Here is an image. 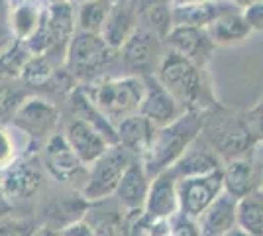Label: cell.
<instances>
[{
    "label": "cell",
    "mask_w": 263,
    "mask_h": 236,
    "mask_svg": "<svg viewBox=\"0 0 263 236\" xmlns=\"http://www.w3.org/2000/svg\"><path fill=\"white\" fill-rule=\"evenodd\" d=\"M202 128V118L191 113L186 116H179L177 120L159 128L152 138V144L145 150V171L159 175L173 161H177L186 146L195 140V136Z\"/></svg>",
    "instance_id": "1"
},
{
    "label": "cell",
    "mask_w": 263,
    "mask_h": 236,
    "mask_svg": "<svg viewBox=\"0 0 263 236\" xmlns=\"http://www.w3.org/2000/svg\"><path fill=\"white\" fill-rule=\"evenodd\" d=\"M145 95V83L138 77L126 79H110L102 81L92 89V104L100 113L108 118H120L132 116L140 111Z\"/></svg>",
    "instance_id": "2"
},
{
    "label": "cell",
    "mask_w": 263,
    "mask_h": 236,
    "mask_svg": "<svg viewBox=\"0 0 263 236\" xmlns=\"http://www.w3.org/2000/svg\"><path fill=\"white\" fill-rule=\"evenodd\" d=\"M159 83L173 95L177 102L195 106L202 99V79L198 73V65L175 53L173 49L161 59Z\"/></svg>",
    "instance_id": "3"
},
{
    "label": "cell",
    "mask_w": 263,
    "mask_h": 236,
    "mask_svg": "<svg viewBox=\"0 0 263 236\" xmlns=\"http://www.w3.org/2000/svg\"><path fill=\"white\" fill-rule=\"evenodd\" d=\"M130 164L132 159L124 146L106 150V154L92 164V171H90L87 187L83 189V197L87 201H99L108 197L110 193H116L122 175L126 173Z\"/></svg>",
    "instance_id": "4"
},
{
    "label": "cell",
    "mask_w": 263,
    "mask_h": 236,
    "mask_svg": "<svg viewBox=\"0 0 263 236\" xmlns=\"http://www.w3.org/2000/svg\"><path fill=\"white\" fill-rule=\"evenodd\" d=\"M224 185V173L220 169H214L204 175L197 177H185L181 179L177 187L179 203L186 219H197L216 201L220 189Z\"/></svg>",
    "instance_id": "5"
},
{
    "label": "cell",
    "mask_w": 263,
    "mask_h": 236,
    "mask_svg": "<svg viewBox=\"0 0 263 236\" xmlns=\"http://www.w3.org/2000/svg\"><path fill=\"white\" fill-rule=\"evenodd\" d=\"M114 47H110L100 34L79 32L71 38L67 51V67L77 77H87L108 61Z\"/></svg>",
    "instance_id": "6"
},
{
    "label": "cell",
    "mask_w": 263,
    "mask_h": 236,
    "mask_svg": "<svg viewBox=\"0 0 263 236\" xmlns=\"http://www.w3.org/2000/svg\"><path fill=\"white\" fill-rule=\"evenodd\" d=\"M157 51H159V45H157V35L149 30H143V28H136L128 40L124 42L122 47V59H124V65L132 73H149L152 65L157 59Z\"/></svg>",
    "instance_id": "7"
},
{
    "label": "cell",
    "mask_w": 263,
    "mask_h": 236,
    "mask_svg": "<svg viewBox=\"0 0 263 236\" xmlns=\"http://www.w3.org/2000/svg\"><path fill=\"white\" fill-rule=\"evenodd\" d=\"M167 44L179 56L186 57L195 65L206 63L212 51V38L202 28H191V26H175L167 34Z\"/></svg>",
    "instance_id": "8"
},
{
    "label": "cell",
    "mask_w": 263,
    "mask_h": 236,
    "mask_svg": "<svg viewBox=\"0 0 263 236\" xmlns=\"http://www.w3.org/2000/svg\"><path fill=\"white\" fill-rule=\"evenodd\" d=\"M0 183H2V193L6 197H10L14 201H24L40 191L44 177H42V169L35 164L16 161V164L8 166Z\"/></svg>",
    "instance_id": "9"
},
{
    "label": "cell",
    "mask_w": 263,
    "mask_h": 236,
    "mask_svg": "<svg viewBox=\"0 0 263 236\" xmlns=\"http://www.w3.org/2000/svg\"><path fill=\"white\" fill-rule=\"evenodd\" d=\"M67 142L71 144V148L75 150V154L83 164H95L108 150L106 138L85 118H77L69 124Z\"/></svg>",
    "instance_id": "10"
},
{
    "label": "cell",
    "mask_w": 263,
    "mask_h": 236,
    "mask_svg": "<svg viewBox=\"0 0 263 236\" xmlns=\"http://www.w3.org/2000/svg\"><path fill=\"white\" fill-rule=\"evenodd\" d=\"M149 87H145L140 114L149 118L155 124V128H163L167 124L179 118V102L173 99V95L165 89L159 81H149Z\"/></svg>",
    "instance_id": "11"
},
{
    "label": "cell",
    "mask_w": 263,
    "mask_h": 236,
    "mask_svg": "<svg viewBox=\"0 0 263 236\" xmlns=\"http://www.w3.org/2000/svg\"><path fill=\"white\" fill-rule=\"evenodd\" d=\"M14 120L22 130L30 132L32 136H45L55 128V124L59 120V113L49 102L42 99H30V101H24L18 113L14 114Z\"/></svg>",
    "instance_id": "12"
},
{
    "label": "cell",
    "mask_w": 263,
    "mask_h": 236,
    "mask_svg": "<svg viewBox=\"0 0 263 236\" xmlns=\"http://www.w3.org/2000/svg\"><path fill=\"white\" fill-rule=\"evenodd\" d=\"M238 199L228 195H218L216 201L200 214V236H224L236 225Z\"/></svg>",
    "instance_id": "13"
},
{
    "label": "cell",
    "mask_w": 263,
    "mask_h": 236,
    "mask_svg": "<svg viewBox=\"0 0 263 236\" xmlns=\"http://www.w3.org/2000/svg\"><path fill=\"white\" fill-rule=\"evenodd\" d=\"M81 159L75 150L67 142V138L55 134L45 144V168L51 171V175L61 181L71 179L81 169Z\"/></svg>",
    "instance_id": "14"
},
{
    "label": "cell",
    "mask_w": 263,
    "mask_h": 236,
    "mask_svg": "<svg viewBox=\"0 0 263 236\" xmlns=\"http://www.w3.org/2000/svg\"><path fill=\"white\" fill-rule=\"evenodd\" d=\"M177 203H179V195H177L175 175L171 171H161L155 177L154 185L149 187L145 213L149 219H163L175 213Z\"/></svg>",
    "instance_id": "15"
},
{
    "label": "cell",
    "mask_w": 263,
    "mask_h": 236,
    "mask_svg": "<svg viewBox=\"0 0 263 236\" xmlns=\"http://www.w3.org/2000/svg\"><path fill=\"white\" fill-rule=\"evenodd\" d=\"M147 193H149V185H147V171L142 164L132 161L126 173L122 175V181L116 189V195L120 203L130 211V209H142L145 201H147Z\"/></svg>",
    "instance_id": "16"
},
{
    "label": "cell",
    "mask_w": 263,
    "mask_h": 236,
    "mask_svg": "<svg viewBox=\"0 0 263 236\" xmlns=\"http://www.w3.org/2000/svg\"><path fill=\"white\" fill-rule=\"evenodd\" d=\"M155 134V124L145 118L143 114H132L126 116L118 126V142L128 152L145 154V150L152 144Z\"/></svg>",
    "instance_id": "17"
},
{
    "label": "cell",
    "mask_w": 263,
    "mask_h": 236,
    "mask_svg": "<svg viewBox=\"0 0 263 236\" xmlns=\"http://www.w3.org/2000/svg\"><path fill=\"white\" fill-rule=\"evenodd\" d=\"M228 12L234 10L230 4H224V2L206 0V2H198V4H185V6L173 8V24L175 26H191V28H204Z\"/></svg>",
    "instance_id": "18"
},
{
    "label": "cell",
    "mask_w": 263,
    "mask_h": 236,
    "mask_svg": "<svg viewBox=\"0 0 263 236\" xmlns=\"http://www.w3.org/2000/svg\"><path fill=\"white\" fill-rule=\"evenodd\" d=\"M236 223L250 236H263V189H253L238 199Z\"/></svg>",
    "instance_id": "19"
},
{
    "label": "cell",
    "mask_w": 263,
    "mask_h": 236,
    "mask_svg": "<svg viewBox=\"0 0 263 236\" xmlns=\"http://www.w3.org/2000/svg\"><path fill=\"white\" fill-rule=\"evenodd\" d=\"M206 32L216 44H232V42H240L243 38H248V34L252 32V26L243 18V14L228 12L210 24Z\"/></svg>",
    "instance_id": "20"
},
{
    "label": "cell",
    "mask_w": 263,
    "mask_h": 236,
    "mask_svg": "<svg viewBox=\"0 0 263 236\" xmlns=\"http://www.w3.org/2000/svg\"><path fill=\"white\" fill-rule=\"evenodd\" d=\"M132 22H134L132 8L126 2L112 6L108 18H106V24H104V28H102V38H104V42H106L110 47H120V45H124V42L128 40V35L136 30V28H132Z\"/></svg>",
    "instance_id": "21"
},
{
    "label": "cell",
    "mask_w": 263,
    "mask_h": 236,
    "mask_svg": "<svg viewBox=\"0 0 263 236\" xmlns=\"http://www.w3.org/2000/svg\"><path fill=\"white\" fill-rule=\"evenodd\" d=\"M224 185L232 197L241 199L255 189V173L252 161L248 159H232L228 169L224 171Z\"/></svg>",
    "instance_id": "22"
},
{
    "label": "cell",
    "mask_w": 263,
    "mask_h": 236,
    "mask_svg": "<svg viewBox=\"0 0 263 236\" xmlns=\"http://www.w3.org/2000/svg\"><path fill=\"white\" fill-rule=\"evenodd\" d=\"M252 146V132L248 130V126H243L241 122H230L218 138V148L224 156L238 159V157L248 152Z\"/></svg>",
    "instance_id": "23"
},
{
    "label": "cell",
    "mask_w": 263,
    "mask_h": 236,
    "mask_svg": "<svg viewBox=\"0 0 263 236\" xmlns=\"http://www.w3.org/2000/svg\"><path fill=\"white\" fill-rule=\"evenodd\" d=\"M108 14H110L108 0H88V2H83L81 12H79L81 32H90V34L102 32Z\"/></svg>",
    "instance_id": "24"
},
{
    "label": "cell",
    "mask_w": 263,
    "mask_h": 236,
    "mask_svg": "<svg viewBox=\"0 0 263 236\" xmlns=\"http://www.w3.org/2000/svg\"><path fill=\"white\" fill-rule=\"evenodd\" d=\"M214 169H218L216 159L210 156V154H206V152H200V154H191V156L183 157L175 168L171 169V173H173L175 177L185 179V177L204 175V173H210V171H214Z\"/></svg>",
    "instance_id": "25"
},
{
    "label": "cell",
    "mask_w": 263,
    "mask_h": 236,
    "mask_svg": "<svg viewBox=\"0 0 263 236\" xmlns=\"http://www.w3.org/2000/svg\"><path fill=\"white\" fill-rule=\"evenodd\" d=\"M143 20L157 35H167L173 26V10L167 8V4L161 0H149L143 4Z\"/></svg>",
    "instance_id": "26"
},
{
    "label": "cell",
    "mask_w": 263,
    "mask_h": 236,
    "mask_svg": "<svg viewBox=\"0 0 263 236\" xmlns=\"http://www.w3.org/2000/svg\"><path fill=\"white\" fill-rule=\"evenodd\" d=\"M44 16L47 18V22L51 24V28L55 30V34L59 35L61 42H67L73 35L75 18H73V10L67 2H53Z\"/></svg>",
    "instance_id": "27"
},
{
    "label": "cell",
    "mask_w": 263,
    "mask_h": 236,
    "mask_svg": "<svg viewBox=\"0 0 263 236\" xmlns=\"http://www.w3.org/2000/svg\"><path fill=\"white\" fill-rule=\"evenodd\" d=\"M30 57L32 53L28 51V47L18 42L16 45H12L6 53L0 56V71H4V75H8V77L22 75V69Z\"/></svg>",
    "instance_id": "28"
},
{
    "label": "cell",
    "mask_w": 263,
    "mask_h": 236,
    "mask_svg": "<svg viewBox=\"0 0 263 236\" xmlns=\"http://www.w3.org/2000/svg\"><path fill=\"white\" fill-rule=\"evenodd\" d=\"M53 77V69L44 56H32L22 69V79L28 85H45Z\"/></svg>",
    "instance_id": "29"
},
{
    "label": "cell",
    "mask_w": 263,
    "mask_h": 236,
    "mask_svg": "<svg viewBox=\"0 0 263 236\" xmlns=\"http://www.w3.org/2000/svg\"><path fill=\"white\" fill-rule=\"evenodd\" d=\"M26 93L12 85H0V120H8L24 104Z\"/></svg>",
    "instance_id": "30"
},
{
    "label": "cell",
    "mask_w": 263,
    "mask_h": 236,
    "mask_svg": "<svg viewBox=\"0 0 263 236\" xmlns=\"http://www.w3.org/2000/svg\"><path fill=\"white\" fill-rule=\"evenodd\" d=\"M149 216L142 209H130L122 223V234L124 236H147L149 232Z\"/></svg>",
    "instance_id": "31"
},
{
    "label": "cell",
    "mask_w": 263,
    "mask_h": 236,
    "mask_svg": "<svg viewBox=\"0 0 263 236\" xmlns=\"http://www.w3.org/2000/svg\"><path fill=\"white\" fill-rule=\"evenodd\" d=\"M14 28H16V34L20 35V38H28V35L32 34L33 30H35V26L40 22V14H35L32 8H18V10L14 12Z\"/></svg>",
    "instance_id": "32"
},
{
    "label": "cell",
    "mask_w": 263,
    "mask_h": 236,
    "mask_svg": "<svg viewBox=\"0 0 263 236\" xmlns=\"http://www.w3.org/2000/svg\"><path fill=\"white\" fill-rule=\"evenodd\" d=\"M0 236H32V230L22 221L2 219L0 221Z\"/></svg>",
    "instance_id": "33"
},
{
    "label": "cell",
    "mask_w": 263,
    "mask_h": 236,
    "mask_svg": "<svg viewBox=\"0 0 263 236\" xmlns=\"http://www.w3.org/2000/svg\"><path fill=\"white\" fill-rule=\"evenodd\" d=\"M243 18L252 26V30H263V0H255L252 4H248Z\"/></svg>",
    "instance_id": "34"
},
{
    "label": "cell",
    "mask_w": 263,
    "mask_h": 236,
    "mask_svg": "<svg viewBox=\"0 0 263 236\" xmlns=\"http://www.w3.org/2000/svg\"><path fill=\"white\" fill-rule=\"evenodd\" d=\"M14 157V142L4 128H0V168L10 166Z\"/></svg>",
    "instance_id": "35"
},
{
    "label": "cell",
    "mask_w": 263,
    "mask_h": 236,
    "mask_svg": "<svg viewBox=\"0 0 263 236\" xmlns=\"http://www.w3.org/2000/svg\"><path fill=\"white\" fill-rule=\"evenodd\" d=\"M59 236H97L92 226H88L87 223L83 221H73L59 232Z\"/></svg>",
    "instance_id": "36"
},
{
    "label": "cell",
    "mask_w": 263,
    "mask_h": 236,
    "mask_svg": "<svg viewBox=\"0 0 263 236\" xmlns=\"http://www.w3.org/2000/svg\"><path fill=\"white\" fill-rule=\"evenodd\" d=\"M95 234L97 236H124L122 234V223H118V221H104Z\"/></svg>",
    "instance_id": "37"
},
{
    "label": "cell",
    "mask_w": 263,
    "mask_h": 236,
    "mask_svg": "<svg viewBox=\"0 0 263 236\" xmlns=\"http://www.w3.org/2000/svg\"><path fill=\"white\" fill-rule=\"evenodd\" d=\"M173 236H200L198 228L189 221H179L173 228Z\"/></svg>",
    "instance_id": "38"
},
{
    "label": "cell",
    "mask_w": 263,
    "mask_h": 236,
    "mask_svg": "<svg viewBox=\"0 0 263 236\" xmlns=\"http://www.w3.org/2000/svg\"><path fill=\"white\" fill-rule=\"evenodd\" d=\"M32 236H59L55 232L53 228H49V226H44V228H37L35 232H32Z\"/></svg>",
    "instance_id": "39"
},
{
    "label": "cell",
    "mask_w": 263,
    "mask_h": 236,
    "mask_svg": "<svg viewBox=\"0 0 263 236\" xmlns=\"http://www.w3.org/2000/svg\"><path fill=\"white\" fill-rule=\"evenodd\" d=\"M224 236H250L246 230H241V228H232V230H228Z\"/></svg>",
    "instance_id": "40"
},
{
    "label": "cell",
    "mask_w": 263,
    "mask_h": 236,
    "mask_svg": "<svg viewBox=\"0 0 263 236\" xmlns=\"http://www.w3.org/2000/svg\"><path fill=\"white\" fill-rule=\"evenodd\" d=\"M179 6H185V4H198V2H206V0H175Z\"/></svg>",
    "instance_id": "41"
},
{
    "label": "cell",
    "mask_w": 263,
    "mask_h": 236,
    "mask_svg": "<svg viewBox=\"0 0 263 236\" xmlns=\"http://www.w3.org/2000/svg\"><path fill=\"white\" fill-rule=\"evenodd\" d=\"M4 16H6V6H4V0H0V24L4 22Z\"/></svg>",
    "instance_id": "42"
},
{
    "label": "cell",
    "mask_w": 263,
    "mask_h": 236,
    "mask_svg": "<svg viewBox=\"0 0 263 236\" xmlns=\"http://www.w3.org/2000/svg\"><path fill=\"white\" fill-rule=\"evenodd\" d=\"M234 2H238V4H252L255 0H234Z\"/></svg>",
    "instance_id": "43"
},
{
    "label": "cell",
    "mask_w": 263,
    "mask_h": 236,
    "mask_svg": "<svg viewBox=\"0 0 263 236\" xmlns=\"http://www.w3.org/2000/svg\"><path fill=\"white\" fill-rule=\"evenodd\" d=\"M157 236H169V234H167V232H163V234H157Z\"/></svg>",
    "instance_id": "44"
},
{
    "label": "cell",
    "mask_w": 263,
    "mask_h": 236,
    "mask_svg": "<svg viewBox=\"0 0 263 236\" xmlns=\"http://www.w3.org/2000/svg\"><path fill=\"white\" fill-rule=\"evenodd\" d=\"M53 2H65V0H53Z\"/></svg>",
    "instance_id": "45"
},
{
    "label": "cell",
    "mask_w": 263,
    "mask_h": 236,
    "mask_svg": "<svg viewBox=\"0 0 263 236\" xmlns=\"http://www.w3.org/2000/svg\"><path fill=\"white\" fill-rule=\"evenodd\" d=\"M79 2H88V0H79Z\"/></svg>",
    "instance_id": "46"
},
{
    "label": "cell",
    "mask_w": 263,
    "mask_h": 236,
    "mask_svg": "<svg viewBox=\"0 0 263 236\" xmlns=\"http://www.w3.org/2000/svg\"><path fill=\"white\" fill-rule=\"evenodd\" d=\"M0 193H2V183H0Z\"/></svg>",
    "instance_id": "47"
},
{
    "label": "cell",
    "mask_w": 263,
    "mask_h": 236,
    "mask_svg": "<svg viewBox=\"0 0 263 236\" xmlns=\"http://www.w3.org/2000/svg\"><path fill=\"white\" fill-rule=\"evenodd\" d=\"M261 130H263V118H261Z\"/></svg>",
    "instance_id": "48"
}]
</instances>
